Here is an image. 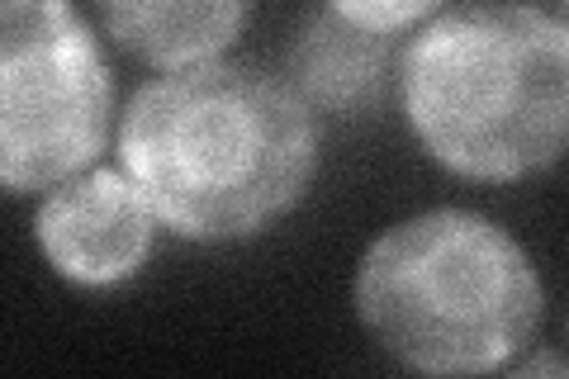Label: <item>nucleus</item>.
I'll list each match as a JSON object with an SVG mask.
<instances>
[{
    "instance_id": "obj_1",
    "label": "nucleus",
    "mask_w": 569,
    "mask_h": 379,
    "mask_svg": "<svg viewBox=\"0 0 569 379\" xmlns=\"http://www.w3.org/2000/svg\"><path fill=\"white\" fill-rule=\"evenodd\" d=\"M318 129L252 67L204 62L148 81L119 123V161L152 219L186 238H247L305 195Z\"/></svg>"
},
{
    "instance_id": "obj_2",
    "label": "nucleus",
    "mask_w": 569,
    "mask_h": 379,
    "mask_svg": "<svg viewBox=\"0 0 569 379\" xmlns=\"http://www.w3.org/2000/svg\"><path fill=\"white\" fill-rule=\"evenodd\" d=\"M403 114L441 167L518 180L569 152V24L531 6L432 14L403 48Z\"/></svg>"
},
{
    "instance_id": "obj_3",
    "label": "nucleus",
    "mask_w": 569,
    "mask_h": 379,
    "mask_svg": "<svg viewBox=\"0 0 569 379\" xmlns=\"http://www.w3.org/2000/svg\"><path fill=\"white\" fill-rule=\"evenodd\" d=\"M356 313L380 347L422 375H489L541 322V280L498 223L427 209L370 242Z\"/></svg>"
},
{
    "instance_id": "obj_4",
    "label": "nucleus",
    "mask_w": 569,
    "mask_h": 379,
    "mask_svg": "<svg viewBox=\"0 0 569 379\" xmlns=\"http://www.w3.org/2000/svg\"><path fill=\"white\" fill-rule=\"evenodd\" d=\"M110 133V71L62 0L0 10V180L10 195L62 186Z\"/></svg>"
},
{
    "instance_id": "obj_5",
    "label": "nucleus",
    "mask_w": 569,
    "mask_h": 379,
    "mask_svg": "<svg viewBox=\"0 0 569 379\" xmlns=\"http://www.w3.org/2000/svg\"><path fill=\"white\" fill-rule=\"evenodd\" d=\"M152 209L123 171H86L62 180L39 209V247L71 285H119L148 257Z\"/></svg>"
},
{
    "instance_id": "obj_6",
    "label": "nucleus",
    "mask_w": 569,
    "mask_h": 379,
    "mask_svg": "<svg viewBox=\"0 0 569 379\" xmlns=\"http://www.w3.org/2000/svg\"><path fill=\"white\" fill-rule=\"evenodd\" d=\"M389 62V33H376L356 24L342 6H328L309 14V24L299 29L290 67L305 96L332 110H356L380 90Z\"/></svg>"
},
{
    "instance_id": "obj_7",
    "label": "nucleus",
    "mask_w": 569,
    "mask_h": 379,
    "mask_svg": "<svg viewBox=\"0 0 569 379\" xmlns=\"http://www.w3.org/2000/svg\"><path fill=\"white\" fill-rule=\"evenodd\" d=\"M247 6H100L104 29L114 33L123 48H133L138 58H148L157 67H204L219 48L238 39V29L247 24Z\"/></svg>"
},
{
    "instance_id": "obj_8",
    "label": "nucleus",
    "mask_w": 569,
    "mask_h": 379,
    "mask_svg": "<svg viewBox=\"0 0 569 379\" xmlns=\"http://www.w3.org/2000/svg\"><path fill=\"white\" fill-rule=\"evenodd\" d=\"M342 10L351 14L356 24H366V29H376V33H389L395 39L399 29H408V24H418V20H427L432 14V6L427 0H403V6H356V0H342Z\"/></svg>"
},
{
    "instance_id": "obj_9",
    "label": "nucleus",
    "mask_w": 569,
    "mask_h": 379,
    "mask_svg": "<svg viewBox=\"0 0 569 379\" xmlns=\"http://www.w3.org/2000/svg\"><path fill=\"white\" fill-rule=\"evenodd\" d=\"M508 379H569V360L556 356V351H541V356L522 360V366L512 370Z\"/></svg>"
},
{
    "instance_id": "obj_10",
    "label": "nucleus",
    "mask_w": 569,
    "mask_h": 379,
    "mask_svg": "<svg viewBox=\"0 0 569 379\" xmlns=\"http://www.w3.org/2000/svg\"><path fill=\"white\" fill-rule=\"evenodd\" d=\"M556 14H560V20H565V24H569V6H560V10H556Z\"/></svg>"
}]
</instances>
